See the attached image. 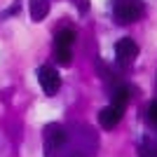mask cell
Here are the masks:
<instances>
[{
	"instance_id": "obj_2",
	"label": "cell",
	"mask_w": 157,
	"mask_h": 157,
	"mask_svg": "<svg viewBox=\"0 0 157 157\" xmlns=\"http://www.w3.org/2000/svg\"><path fill=\"white\" fill-rule=\"evenodd\" d=\"M73 42H75V31L73 28H63L56 33L54 38V56L61 66H68L73 61Z\"/></svg>"
},
{
	"instance_id": "obj_3",
	"label": "cell",
	"mask_w": 157,
	"mask_h": 157,
	"mask_svg": "<svg viewBox=\"0 0 157 157\" xmlns=\"http://www.w3.org/2000/svg\"><path fill=\"white\" fill-rule=\"evenodd\" d=\"M136 56H138V45L131 38H122L115 42V59H117L120 66H124V68L131 66Z\"/></svg>"
},
{
	"instance_id": "obj_4",
	"label": "cell",
	"mask_w": 157,
	"mask_h": 157,
	"mask_svg": "<svg viewBox=\"0 0 157 157\" xmlns=\"http://www.w3.org/2000/svg\"><path fill=\"white\" fill-rule=\"evenodd\" d=\"M38 82H40V87H42V92L49 94V96L56 94L59 87H61V78L52 66H40L38 68Z\"/></svg>"
},
{
	"instance_id": "obj_1",
	"label": "cell",
	"mask_w": 157,
	"mask_h": 157,
	"mask_svg": "<svg viewBox=\"0 0 157 157\" xmlns=\"http://www.w3.org/2000/svg\"><path fill=\"white\" fill-rule=\"evenodd\" d=\"M143 14L141 0H115L113 2V17L117 24H134Z\"/></svg>"
},
{
	"instance_id": "obj_10",
	"label": "cell",
	"mask_w": 157,
	"mask_h": 157,
	"mask_svg": "<svg viewBox=\"0 0 157 157\" xmlns=\"http://www.w3.org/2000/svg\"><path fill=\"white\" fill-rule=\"evenodd\" d=\"M150 120L157 124V101H152V105H150Z\"/></svg>"
},
{
	"instance_id": "obj_9",
	"label": "cell",
	"mask_w": 157,
	"mask_h": 157,
	"mask_svg": "<svg viewBox=\"0 0 157 157\" xmlns=\"http://www.w3.org/2000/svg\"><path fill=\"white\" fill-rule=\"evenodd\" d=\"M138 157H157V138H143L138 145Z\"/></svg>"
},
{
	"instance_id": "obj_6",
	"label": "cell",
	"mask_w": 157,
	"mask_h": 157,
	"mask_svg": "<svg viewBox=\"0 0 157 157\" xmlns=\"http://www.w3.org/2000/svg\"><path fill=\"white\" fill-rule=\"evenodd\" d=\"M122 113L120 108H115V105H105L103 110L98 113V124L103 127V129H113V127H117V122L122 120Z\"/></svg>"
},
{
	"instance_id": "obj_7",
	"label": "cell",
	"mask_w": 157,
	"mask_h": 157,
	"mask_svg": "<svg viewBox=\"0 0 157 157\" xmlns=\"http://www.w3.org/2000/svg\"><path fill=\"white\" fill-rule=\"evenodd\" d=\"M28 12L33 21H42L49 14V0H31L28 2Z\"/></svg>"
},
{
	"instance_id": "obj_8",
	"label": "cell",
	"mask_w": 157,
	"mask_h": 157,
	"mask_svg": "<svg viewBox=\"0 0 157 157\" xmlns=\"http://www.w3.org/2000/svg\"><path fill=\"white\" fill-rule=\"evenodd\" d=\"M127 103H129V89H127V87H117V89L113 92L110 105H115V108H120V110H124Z\"/></svg>"
},
{
	"instance_id": "obj_5",
	"label": "cell",
	"mask_w": 157,
	"mask_h": 157,
	"mask_svg": "<svg viewBox=\"0 0 157 157\" xmlns=\"http://www.w3.org/2000/svg\"><path fill=\"white\" fill-rule=\"evenodd\" d=\"M63 141H66V129L59 124V122H52V124L45 127V145H47V150L61 148Z\"/></svg>"
}]
</instances>
